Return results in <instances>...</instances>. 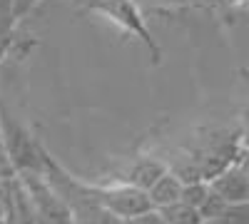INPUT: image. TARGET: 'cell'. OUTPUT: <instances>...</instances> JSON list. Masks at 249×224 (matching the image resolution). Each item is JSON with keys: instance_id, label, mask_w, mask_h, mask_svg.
<instances>
[{"instance_id": "cell-1", "label": "cell", "mask_w": 249, "mask_h": 224, "mask_svg": "<svg viewBox=\"0 0 249 224\" xmlns=\"http://www.w3.org/2000/svg\"><path fill=\"white\" fill-rule=\"evenodd\" d=\"M90 10L100 13L105 20H110L112 25H117L122 33H130L132 37H137L140 43L150 50L155 63H160L162 50L155 43L150 28L144 25V17H142L135 0H90Z\"/></svg>"}, {"instance_id": "cell-2", "label": "cell", "mask_w": 249, "mask_h": 224, "mask_svg": "<svg viewBox=\"0 0 249 224\" xmlns=\"http://www.w3.org/2000/svg\"><path fill=\"white\" fill-rule=\"evenodd\" d=\"M0 142H3V152L8 155L15 172L43 170V155H40L43 145L35 142L33 135L5 110H0Z\"/></svg>"}, {"instance_id": "cell-3", "label": "cell", "mask_w": 249, "mask_h": 224, "mask_svg": "<svg viewBox=\"0 0 249 224\" xmlns=\"http://www.w3.org/2000/svg\"><path fill=\"white\" fill-rule=\"evenodd\" d=\"M82 190L85 194L95 202H100L102 207H107L110 212H115L120 219H127V217H135L144 209L152 207L150 202V194L130 185V182H115V185H90V182L80 179Z\"/></svg>"}, {"instance_id": "cell-4", "label": "cell", "mask_w": 249, "mask_h": 224, "mask_svg": "<svg viewBox=\"0 0 249 224\" xmlns=\"http://www.w3.org/2000/svg\"><path fill=\"white\" fill-rule=\"evenodd\" d=\"M18 179L30 197L37 219H50L55 224H72V214L65 205V199L60 197V192L53 187V182L45 177L43 170L18 172Z\"/></svg>"}, {"instance_id": "cell-5", "label": "cell", "mask_w": 249, "mask_h": 224, "mask_svg": "<svg viewBox=\"0 0 249 224\" xmlns=\"http://www.w3.org/2000/svg\"><path fill=\"white\" fill-rule=\"evenodd\" d=\"M210 185L227 205H244V202H249V174L244 172L239 162L214 174L210 179Z\"/></svg>"}, {"instance_id": "cell-6", "label": "cell", "mask_w": 249, "mask_h": 224, "mask_svg": "<svg viewBox=\"0 0 249 224\" xmlns=\"http://www.w3.org/2000/svg\"><path fill=\"white\" fill-rule=\"evenodd\" d=\"M167 170H170V165H167V162H162V159H157V157H140V159L132 162V167L127 170L124 182H130V185H135V187L147 192Z\"/></svg>"}, {"instance_id": "cell-7", "label": "cell", "mask_w": 249, "mask_h": 224, "mask_svg": "<svg viewBox=\"0 0 249 224\" xmlns=\"http://www.w3.org/2000/svg\"><path fill=\"white\" fill-rule=\"evenodd\" d=\"M182 192H184V182L179 174H175L172 170L164 172L155 185L147 190L150 194V202H152V207H167L172 205V202H179L182 199Z\"/></svg>"}, {"instance_id": "cell-8", "label": "cell", "mask_w": 249, "mask_h": 224, "mask_svg": "<svg viewBox=\"0 0 249 224\" xmlns=\"http://www.w3.org/2000/svg\"><path fill=\"white\" fill-rule=\"evenodd\" d=\"M162 212V217L167 219V224H207V219L202 217V212L197 207H192L190 202H172L167 207H157Z\"/></svg>"}, {"instance_id": "cell-9", "label": "cell", "mask_w": 249, "mask_h": 224, "mask_svg": "<svg viewBox=\"0 0 249 224\" xmlns=\"http://www.w3.org/2000/svg\"><path fill=\"white\" fill-rule=\"evenodd\" d=\"M212 194V185H210V179H195V182H184V192H182V199L184 202H190L192 207H202L207 197Z\"/></svg>"}, {"instance_id": "cell-10", "label": "cell", "mask_w": 249, "mask_h": 224, "mask_svg": "<svg viewBox=\"0 0 249 224\" xmlns=\"http://www.w3.org/2000/svg\"><path fill=\"white\" fill-rule=\"evenodd\" d=\"M214 224H249V202H244V205H227V209L214 219Z\"/></svg>"}, {"instance_id": "cell-11", "label": "cell", "mask_w": 249, "mask_h": 224, "mask_svg": "<svg viewBox=\"0 0 249 224\" xmlns=\"http://www.w3.org/2000/svg\"><path fill=\"white\" fill-rule=\"evenodd\" d=\"M122 224H167V219L162 217V212L157 207H150V209H144L135 217H127V219H122Z\"/></svg>"}, {"instance_id": "cell-12", "label": "cell", "mask_w": 249, "mask_h": 224, "mask_svg": "<svg viewBox=\"0 0 249 224\" xmlns=\"http://www.w3.org/2000/svg\"><path fill=\"white\" fill-rule=\"evenodd\" d=\"M239 130H242V142H244V147H249V105H247V110H244V115H242Z\"/></svg>"}, {"instance_id": "cell-13", "label": "cell", "mask_w": 249, "mask_h": 224, "mask_svg": "<svg viewBox=\"0 0 249 224\" xmlns=\"http://www.w3.org/2000/svg\"><path fill=\"white\" fill-rule=\"evenodd\" d=\"M239 165L244 167V172L249 174V147H244L242 150V157H239Z\"/></svg>"}, {"instance_id": "cell-14", "label": "cell", "mask_w": 249, "mask_h": 224, "mask_svg": "<svg viewBox=\"0 0 249 224\" xmlns=\"http://www.w3.org/2000/svg\"><path fill=\"white\" fill-rule=\"evenodd\" d=\"M160 3H167V5H187L190 0H160Z\"/></svg>"}, {"instance_id": "cell-15", "label": "cell", "mask_w": 249, "mask_h": 224, "mask_svg": "<svg viewBox=\"0 0 249 224\" xmlns=\"http://www.w3.org/2000/svg\"><path fill=\"white\" fill-rule=\"evenodd\" d=\"M230 5H249V0H227Z\"/></svg>"}, {"instance_id": "cell-16", "label": "cell", "mask_w": 249, "mask_h": 224, "mask_svg": "<svg viewBox=\"0 0 249 224\" xmlns=\"http://www.w3.org/2000/svg\"><path fill=\"white\" fill-rule=\"evenodd\" d=\"M35 224H55V222H50V219H37Z\"/></svg>"}, {"instance_id": "cell-17", "label": "cell", "mask_w": 249, "mask_h": 224, "mask_svg": "<svg viewBox=\"0 0 249 224\" xmlns=\"http://www.w3.org/2000/svg\"><path fill=\"white\" fill-rule=\"evenodd\" d=\"M0 224H8V219H3V217H0Z\"/></svg>"}, {"instance_id": "cell-18", "label": "cell", "mask_w": 249, "mask_h": 224, "mask_svg": "<svg viewBox=\"0 0 249 224\" xmlns=\"http://www.w3.org/2000/svg\"><path fill=\"white\" fill-rule=\"evenodd\" d=\"M207 224H214V222H207Z\"/></svg>"}]
</instances>
